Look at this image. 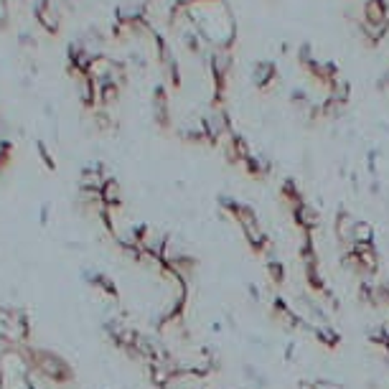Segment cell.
Masks as SVG:
<instances>
[{
	"label": "cell",
	"mask_w": 389,
	"mask_h": 389,
	"mask_svg": "<svg viewBox=\"0 0 389 389\" xmlns=\"http://www.w3.org/2000/svg\"><path fill=\"white\" fill-rule=\"evenodd\" d=\"M11 316H13V310L11 308H3V305H0V341H6L8 326H11Z\"/></svg>",
	"instance_id": "4fadbf2b"
},
{
	"label": "cell",
	"mask_w": 389,
	"mask_h": 389,
	"mask_svg": "<svg viewBox=\"0 0 389 389\" xmlns=\"http://www.w3.org/2000/svg\"><path fill=\"white\" fill-rule=\"evenodd\" d=\"M31 354V364L33 371L41 374L43 379H49L54 384H69L74 379V369L67 364V359H61L59 354L46 351V349H33Z\"/></svg>",
	"instance_id": "6da1fadb"
},
{
	"label": "cell",
	"mask_w": 389,
	"mask_h": 389,
	"mask_svg": "<svg viewBox=\"0 0 389 389\" xmlns=\"http://www.w3.org/2000/svg\"><path fill=\"white\" fill-rule=\"evenodd\" d=\"M99 196H102V204L107 209H117L122 204V189L120 183L115 181V178H107L102 186V191H99Z\"/></svg>",
	"instance_id": "9c48e42d"
},
{
	"label": "cell",
	"mask_w": 389,
	"mask_h": 389,
	"mask_svg": "<svg viewBox=\"0 0 389 389\" xmlns=\"http://www.w3.org/2000/svg\"><path fill=\"white\" fill-rule=\"evenodd\" d=\"M354 244H374V226L366 219L356 221V229H354Z\"/></svg>",
	"instance_id": "30bf717a"
},
{
	"label": "cell",
	"mask_w": 389,
	"mask_h": 389,
	"mask_svg": "<svg viewBox=\"0 0 389 389\" xmlns=\"http://www.w3.org/2000/svg\"><path fill=\"white\" fill-rule=\"evenodd\" d=\"M310 389H341V384L334 382V379H313Z\"/></svg>",
	"instance_id": "5bb4252c"
},
{
	"label": "cell",
	"mask_w": 389,
	"mask_h": 389,
	"mask_svg": "<svg viewBox=\"0 0 389 389\" xmlns=\"http://www.w3.org/2000/svg\"><path fill=\"white\" fill-rule=\"evenodd\" d=\"M351 252L359 257L366 278H371V275L379 270V255H377V247H374V244H354Z\"/></svg>",
	"instance_id": "8992f818"
},
{
	"label": "cell",
	"mask_w": 389,
	"mask_h": 389,
	"mask_svg": "<svg viewBox=\"0 0 389 389\" xmlns=\"http://www.w3.org/2000/svg\"><path fill=\"white\" fill-rule=\"evenodd\" d=\"M273 316H275V321H278L285 331H298L300 323H303L298 316H295V310H292L290 305L285 303V300H275V303H273Z\"/></svg>",
	"instance_id": "52a82bcc"
},
{
	"label": "cell",
	"mask_w": 389,
	"mask_h": 389,
	"mask_svg": "<svg viewBox=\"0 0 389 389\" xmlns=\"http://www.w3.org/2000/svg\"><path fill=\"white\" fill-rule=\"evenodd\" d=\"M234 221H237V224L242 226L247 242H250L252 247H255V250L260 252L270 237L265 234V231H262L260 219H257V212H255V209L244 207V204H234Z\"/></svg>",
	"instance_id": "7a4b0ae2"
},
{
	"label": "cell",
	"mask_w": 389,
	"mask_h": 389,
	"mask_svg": "<svg viewBox=\"0 0 389 389\" xmlns=\"http://www.w3.org/2000/svg\"><path fill=\"white\" fill-rule=\"evenodd\" d=\"M356 217H351L349 212H341L339 217H336V239H339V244H344L346 247V252L354 250V229H356Z\"/></svg>",
	"instance_id": "277c9868"
},
{
	"label": "cell",
	"mask_w": 389,
	"mask_h": 389,
	"mask_svg": "<svg viewBox=\"0 0 389 389\" xmlns=\"http://www.w3.org/2000/svg\"><path fill=\"white\" fill-rule=\"evenodd\" d=\"M273 80H275V67H273V64H268V61H260V64L255 67L257 87H268Z\"/></svg>",
	"instance_id": "8fae6325"
},
{
	"label": "cell",
	"mask_w": 389,
	"mask_h": 389,
	"mask_svg": "<svg viewBox=\"0 0 389 389\" xmlns=\"http://www.w3.org/2000/svg\"><path fill=\"white\" fill-rule=\"evenodd\" d=\"M165 242H168V237H165L163 231H158L155 226H140V234H138V247L146 255L150 257H160L163 255V247Z\"/></svg>",
	"instance_id": "3957f363"
},
{
	"label": "cell",
	"mask_w": 389,
	"mask_h": 389,
	"mask_svg": "<svg viewBox=\"0 0 389 389\" xmlns=\"http://www.w3.org/2000/svg\"><path fill=\"white\" fill-rule=\"evenodd\" d=\"M366 23H389V8L384 0H366Z\"/></svg>",
	"instance_id": "ba28073f"
},
{
	"label": "cell",
	"mask_w": 389,
	"mask_h": 389,
	"mask_svg": "<svg viewBox=\"0 0 389 389\" xmlns=\"http://www.w3.org/2000/svg\"><path fill=\"white\" fill-rule=\"evenodd\" d=\"M292 217H295V221H298L300 229L310 231V234H313V231L321 226V212H318L313 204H305V201H300L298 209L292 212Z\"/></svg>",
	"instance_id": "5b68a950"
},
{
	"label": "cell",
	"mask_w": 389,
	"mask_h": 389,
	"mask_svg": "<svg viewBox=\"0 0 389 389\" xmlns=\"http://www.w3.org/2000/svg\"><path fill=\"white\" fill-rule=\"evenodd\" d=\"M268 275L275 285H283V283H285V268H283L280 262H275V260L268 262Z\"/></svg>",
	"instance_id": "7c38bea8"
}]
</instances>
